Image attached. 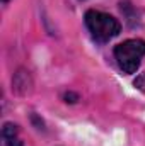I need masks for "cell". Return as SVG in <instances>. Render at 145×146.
<instances>
[{
    "mask_svg": "<svg viewBox=\"0 0 145 146\" xmlns=\"http://www.w3.org/2000/svg\"><path fill=\"white\" fill-rule=\"evenodd\" d=\"M85 26L89 33L92 34V37L99 42H108L109 39L118 36L121 31V24L118 22V19L99 10L85 12Z\"/></svg>",
    "mask_w": 145,
    "mask_h": 146,
    "instance_id": "6da1fadb",
    "label": "cell"
},
{
    "mask_svg": "<svg viewBox=\"0 0 145 146\" xmlns=\"http://www.w3.org/2000/svg\"><path fill=\"white\" fill-rule=\"evenodd\" d=\"M145 56V41L144 39H126L114 48V58L123 73L132 75L138 70L140 61Z\"/></svg>",
    "mask_w": 145,
    "mask_h": 146,
    "instance_id": "7a4b0ae2",
    "label": "cell"
},
{
    "mask_svg": "<svg viewBox=\"0 0 145 146\" xmlns=\"http://www.w3.org/2000/svg\"><path fill=\"white\" fill-rule=\"evenodd\" d=\"M2 143L3 146H22V141L17 136V126L7 122L2 129Z\"/></svg>",
    "mask_w": 145,
    "mask_h": 146,
    "instance_id": "3957f363",
    "label": "cell"
},
{
    "mask_svg": "<svg viewBox=\"0 0 145 146\" xmlns=\"http://www.w3.org/2000/svg\"><path fill=\"white\" fill-rule=\"evenodd\" d=\"M2 2H3V3H7V2H9V0H2Z\"/></svg>",
    "mask_w": 145,
    "mask_h": 146,
    "instance_id": "277c9868",
    "label": "cell"
}]
</instances>
